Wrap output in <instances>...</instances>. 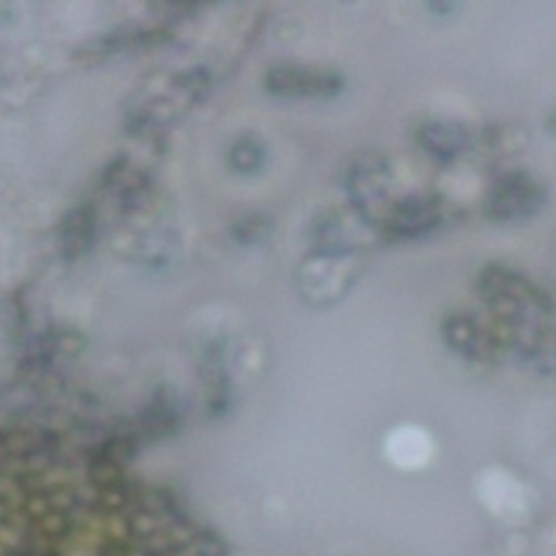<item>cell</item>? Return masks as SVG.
Segmentation results:
<instances>
[{
    "mask_svg": "<svg viewBox=\"0 0 556 556\" xmlns=\"http://www.w3.org/2000/svg\"><path fill=\"white\" fill-rule=\"evenodd\" d=\"M484 304L506 328L513 350L534 367H556V311L523 274L489 265L478 280Z\"/></svg>",
    "mask_w": 556,
    "mask_h": 556,
    "instance_id": "1",
    "label": "cell"
},
{
    "mask_svg": "<svg viewBox=\"0 0 556 556\" xmlns=\"http://www.w3.org/2000/svg\"><path fill=\"white\" fill-rule=\"evenodd\" d=\"M545 204V187L530 172L502 174L486 193L484 208L495 222H523Z\"/></svg>",
    "mask_w": 556,
    "mask_h": 556,
    "instance_id": "2",
    "label": "cell"
},
{
    "mask_svg": "<svg viewBox=\"0 0 556 556\" xmlns=\"http://www.w3.org/2000/svg\"><path fill=\"white\" fill-rule=\"evenodd\" d=\"M443 219V204L434 195L408 193L400 198L387 217V228L397 237H419L437 228Z\"/></svg>",
    "mask_w": 556,
    "mask_h": 556,
    "instance_id": "3",
    "label": "cell"
},
{
    "mask_svg": "<svg viewBox=\"0 0 556 556\" xmlns=\"http://www.w3.org/2000/svg\"><path fill=\"white\" fill-rule=\"evenodd\" d=\"M443 337L447 345H452L467 358L486 361L497 352V341L491 330L480 319L467 313H450L443 321Z\"/></svg>",
    "mask_w": 556,
    "mask_h": 556,
    "instance_id": "4",
    "label": "cell"
},
{
    "mask_svg": "<svg viewBox=\"0 0 556 556\" xmlns=\"http://www.w3.org/2000/svg\"><path fill=\"white\" fill-rule=\"evenodd\" d=\"M417 143L437 161H454L471 143L469 130L452 119H428L417 128Z\"/></svg>",
    "mask_w": 556,
    "mask_h": 556,
    "instance_id": "5",
    "label": "cell"
},
{
    "mask_svg": "<svg viewBox=\"0 0 556 556\" xmlns=\"http://www.w3.org/2000/svg\"><path fill=\"white\" fill-rule=\"evenodd\" d=\"M545 126H547V130L552 132V135H556V111L547 117V122H545Z\"/></svg>",
    "mask_w": 556,
    "mask_h": 556,
    "instance_id": "6",
    "label": "cell"
}]
</instances>
